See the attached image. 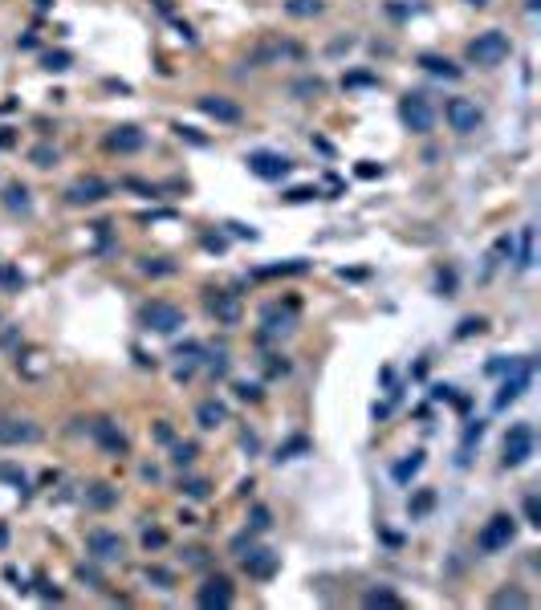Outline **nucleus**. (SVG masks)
I'll list each match as a JSON object with an SVG mask.
<instances>
[{"instance_id":"obj_11","label":"nucleus","mask_w":541,"mask_h":610,"mask_svg":"<svg viewBox=\"0 0 541 610\" xmlns=\"http://www.w3.org/2000/svg\"><path fill=\"white\" fill-rule=\"evenodd\" d=\"M106 196H110V183L94 180V175H90V180H78V183H74V187L66 192L69 204H98V199H106Z\"/></svg>"},{"instance_id":"obj_23","label":"nucleus","mask_w":541,"mask_h":610,"mask_svg":"<svg viewBox=\"0 0 541 610\" xmlns=\"http://www.w3.org/2000/svg\"><path fill=\"white\" fill-rule=\"evenodd\" d=\"M362 602H366V606H391V610L403 606V602H399V598H395L391 590H371L366 598H362Z\"/></svg>"},{"instance_id":"obj_20","label":"nucleus","mask_w":541,"mask_h":610,"mask_svg":"<svg viewBox=\"0 0 541 610\" xmlns=\"http://www.w3.org/2000/svg\"><path fill=\"white\" fill-rule=\"evenodd\" d=\"M419 468H424V456H419V452H411V460L395 464V480L403 484V480H411V476H415V472H419Z\"/></svg>"},{"instance_id":"obj_26","label":"nucleus","mask_w":541,"mask_h":610,"mask_svg":"<svg viewBox=\"0 0 541 610\" xmlns=\"http://www.w3.org/2000/svg\"><path fill=\"white\" fill-rule=\"evenodd\" d=\"M171 460L180 464V468H187V464L196 460V444H175V452H171Z\"/></svg>"},{"instance_id":"obj_19","label":"nucleus","mask_w":541,"mask_h":610,"mask_svg":"<svg viewBox=\"0 0 541 610\" xmlns=\"http://www.w3.org/2000/svg\"><path fill=\"white\" fill-rule=\"evenodd\" d=\"M94 435L102 440V447H106V452H115V456H118V452H127V440H122V435L106 423V419H102V423H94Z\"/></svg>"},{"instance_id":"obj_31","label":"nucleus","mask_w":541,"mask_h":610,"mask_svg":"<svg viewBox=\"0 0 541 610\" xmlns=\"http://www.w3.org/2000/svg\"><path fill=\"white\" fill-rule=\"evenodd\" d=\"M45 66H50V69H69V53H50V57H45Z\"/></svg>"},{"instance_id":"obj_15","label":"nucleus","mask_w":541,"mask_h":610,"mask_svg":"<svg viewBox=\"0 0 541 610\" xmlns=\"http://www.w3.org/2000/svg\"><path fill=\"white\" fill-rule=\"evenodd\" d=\"M208 310H212L220 322H228V326L240 317V305H236V297H232V293H212V297H208Z\"/></svg>"},{"instance_id":"obj_7","label":"nucleus","mask_w":541,"mask_h":610,"mask_svg":"<svg viewBox=\"0 0 541 610\" xmlns=\"http://www.w3.org/2000/svg\"><path fill=\"white\" fill-rule=\"evenodd\" d=\"M533 456V428L529 423H513L505 435V468H521Z\"/></svg>"},{"instance_id":"obj_41","label":"nucleus","mask_w":541,"mask_h":610,"mask_svg":"<svg viewBox=\"0 0 541 610\" xmlns=\"http://www.w3.org/2000/svg\"><path fill=\"white\" fill-rule=\"evenodd\" d=\"M472 4H489V0H472Z\"/></svg>"},{"instance_id":"obj_22","label":"nucleus","mask_w":541,"mask_h":610,"mask_svg":"<svg viewBox=\"0 0 541 610\" xmlns=\"http://www.w3.org/2000/svg\"><path fill=\"white\" fill-rule=\"evenodd\" d=\"M492 606H529V594H521V590H501V594H492Z\"/></svg>"},{"instance_id":"obj_24","label":"nucleus","mask_w":541,"mask_h":610,"mask_svg":"<svg viewBox=\"0 0 541 610\" xmlns=\"http://www.w3.org/2000/svg\"><path fill=\"white\" fill-rule=\"evenodd\" d=\"M521 269H533V228H525L521 232Z\"/></svg>"},{"instance_id":"obj_12","label":"nucleus","mask_w":541,"mask_h":610,"mask_svg":"<svg viewBox=\"0 0 541 610\" xmlns=\"http://www.w3.org/2000/svg\"><path fill=\"white\" fill-rule=\"evenodd\" d=\"M199 110L212 115L216 122H240V106L228 98H220V94H204V98H199Z\"/></svg>"},{"instance_id":"obj_32","label":"nucleus","mask_w":541,"mask_h":610,"mask_svg":"<svg viewBox=\"0 0 541 610\" xmlns=\"http://www.w3.org/2000/svg\"><path fill=\"white\" fill-rule=\"evenodd\" d=\"M163 541H167V537H163V533H159V529H147V533H143V545H147V549H151V545L159 549V545H163Z\"/></svg>"},{"instance_id":"obj_9","label":"nucleus","mask_w":541,"mask_h":610,"mask_svg":"<svg viewBox=\"0 0 541 610\" xmlns=\"http://www.w3.org/2000/svg\"><path fill=\"white\" fill-rule=\"evenodd\" d=\"M86 549L98 561H122V553H127L122 537L110 533V529H90V533H86Z\"/></svg>"},{"instance_id":"obj_4","label":"nucleus","mask_w":541,"mask_h":610,"mask_svg":"<svg viewBox=\"0 0 541 610\" xmlns=\"http://www.w3.org/2000/svg\"><path fill=\"white\" fill-rule=\"evenodd\" d=\"M443 118H448V127H452L456 134H476L480 122H484V115H480V106H476L472 98H448Z\"/></svg>"},{"instance_id":"obj_34","label":"nucleus","mask_w":541,"mask_h":610,"mask_svg":"<svg viewBox=\"0 0 541 610\" xmlns=\"http://www.w3.org/2000/svg\"><path fill=\"white\" fill-rule=\"evenodd\" d=\"M480 334V330H484V322H480V317H468V322H464V326H460V338H464V334Z\"/></svg>"},{"instance_id":"obj_14","label":"nucleus","mask_w":541,"mask_h":610,"mask_svg":"<svg viewBox=\"0 0 541 610\" xmlns=\"http://www.w3.org/2000/svg\"><path fill=\"white\" fill-rule=\"evenodd\" d=\"M245 570L252 577H269L273 570H277V553H269V549H252L245 558Z\"/></svg>"},{"instance_id":"obj_2","label":"nucleus","mask_w":541,"mask_h":610,"mask_svg":"<svg viewBox=\"0 0 541 610\" xmlns=\"http://www.w3.org/2000/svg\"><path fill=\"white\" fill-rule=\"evenodd\" d=\"M513 537H517V521H513L508 512H496V517H489L484 529L476 533V549H480V553H501V549L513 545Z\"/></svg>"},{"instance_id":"obj_5","label":"nucleus","mask_w":541,"mask_h":610,"mask_svg":"<svg viewBox=\"0 0 541 610\" xmlns=\"http://www.w3.org/2000/svg\"><path fill=\"white\" fill-rule=\"evenodd\" d=\"M143 326L155 334H175L183 326V310L171 301H151V305H143Z\"/></svg>"},{"instance_id":"obj_17","label":"nucleus","mask_w":541,"mask_h":610,"mask_svg":"<svg viewBox=\"0 0 541 610\" xmlns=\"http://www.w3.org/2000/svg\"><path fill=\"white\" fill-rule=\"evenodd\" d=\"M196 419H199V428H208V431H212V428H220V423L228 419V411H224V407H220L216 399H208V403H199Z\"/></svg>"},{"instance_id":"obj_21","label":"nucleus","mask_w":541,"mask_h":610,"mask_svg":"<svg viewBox=\"0 0 541 610\" xmlns=\"http://www.w3.org/2000/svg\"><path fill=\"white\" fill-rule=\"evenodd\" d=\"M285 13L289 17H313V13H322V0H289Z\"/></svg>"},{"instance_id":"obj_40","label":"nucleus","mask_w":541,"mask_h":610,"mask_svg":"<svg viewBox=\"0 0 541 610\" xmlns=\"http://www.w3.org/2000/svg\"><path fill=\"white\" fill-rule=\"evenodd\" d=\"M310 196H318V192H310V187H297V192H289V199H310Z\"/></svg>"},{"instance_id":"obj_8","label":"nucleus","mask_w":541,"mask_h":610,"mask_svg":"<svg viewBox=\"0 0 541 610\" xmlns=\"http://www.w3.org/2000/svg\"><path fill=\"white\" fill-rule=\"evenodd\" d=\"M245 163H248V171H252L257 180H285L289 167H293L285 155H277V151H252Z\"/></svg>"},{"instance_id":"obj_13","label":"nucleus","mask_w":541,"mask_h":610,"mask_svg":"<svg viewBox=\"0 0 541 610\" xmlns=\"http://www.w3.org/2000/svg\"><path fill=\"white\" fill-rule=\"evenodd\" d=\"M106 143H110L115 151H139L143 143H147V139H143V131H139V127H115Z\"/></svg>"},{"instance_id":"obj_39","label":"nucleus","mask_w":541,"mask_h":610,"mask_svg":"<svg viewBox=\"0 0 541 610\" xmlns=\"http://www.w3.org/2000/svg\"><path fill=\"white\" fill-rule=\"evenodd\" d=\"M0 281H4V285H21V277H17V273H8V269H0Z\"/></svg>"},{"instance_id":"obj_33","label":"nucleus","mask_w":541,"mask_h":610,"mask_svg":"<svg viewBox=\"0 0 541 610\" xmlns=\"http://www.w3.org/2000/svg\"><path fill=\"white\" fill-rule=\"evenodd\" d=\"M252 529H269V509H252Z\"/></svg>"},{"instance_id":"obj_35","label":"nucleus","mask_w":541,"mask_h":610,"mask_svg":"<svg viewBox=\"0 0 541 610\" xmlns=\"http://www.w3.org/2000/svg\"><path fill=\"white\" fill-rule=\"evenodd\" d=\"M0 476H4V480H17V484H25V476H21L17 468H8V464H0Z\"/></svg>"},{"instance_id":"obj_36","label":"nucleus","mask_w":541,"mask_h":610,"mask_svg":"<svg viewBox=\"0 0 541 610\" xmlns=\"http://www.w3.org/2000/svg\"><path fill=\"white\" fill-rule=\"evenodd\" d=\"M151 582H159V586H171V574H163V570H147Z\"/></svg>"},{"instance_id":"obj_37","label":"nucleus","mask_w":541,"mask_h":610,"mask_svg":"<svg viewBox=\"0 0 541 610\" xmlns=\"http://www.w3.org/2000/svg\"><path fill=\"white\" fill-rule=\"evenodd\" d=\"M236 395H240V399H257L261 391H257V387H248V382H240V387H236Z\"/></svg>"},{"instance_id":"obj_3","label":"nucleus","mask_w":541,"mask_h":610,"mask_svg":"<svg viewBox=\"0 0 541 610\" xmlns=\"http://www.w3.org/2000/svg\"><path fill=\"white\" fill-rule=\"evenodd\" d=\"M399 118H403L415 134H431V127H436V106L427 102V94L411 90V94H403V102H399Z\"/></svg>"},{"instance_id":"obj_1","label":"nucleus","mask_w":541,"mask_h":610,"mask_svg":"<svg viewBox=\"0 0 541 610\" xmlns=\"http://www.w3.org/2000/svg\"><path fill=\"white\" fill-rule=\"evenodd\" d=\"M508 53H513V41H508V33H501V29H484L480 37L468 41V61L480 66V69L501 66Z\"/></svg>"},{"instance_id":"obj_18","label":"nucleus","mask_w":541,"mask_h":610,"mask_svg":"<svg viewBox=\"0 0 541 610\" xmlns=\"http://www.w3.org/2000/svg\"><path fill=\"white\" fill-rule=\"evenodd\" d=\"M419 66L427 74H440V78H460V69L448 61V57H436V53H419Z\"/></svg>"},{"instance_id":"obj_29","label":"nucleus","mask_w":541,"mask_h":610,"mask_svg":"<svg viewBox=\"0 0 541 610\" xmlns=\"http://www.w3.org/2000/svg\"><path fill=\"white\" fill-rule=\"evenodd\" d=\"M90 500H94V505L102 509V505H110V500H115V493H110L106 484H94V493H90Z\"/></svg>"},{"instance_id":"obj_30","label":"nucleus","mask_w":541,"mask_h":610,"mask_svg":"<svg viewBox=\"0 0 541 610\" xmlns=\"http://www.w3.org/2000/svg\"><path fill=\"white\" fill-rule=\"evenodd\" d=\"M525 517H529V525H541V509H537V496H525Z\"/></svg>"},{"instance_id":"obj_10","label":"nucleus","mask_w":541,"mask_h":610,"mask_svg":"<svg viewBox=\"0 0 541 610\" xmlns=\"http://www.w3.org/2000/svg\"><path fill=\"white\" fill-rule=\"evenodd\" d=\"M196 602L204 610H224V606H232V582H228V577H208V582L196 590Z\"/></svg>"},{"instance_id":"obj_25","label":"nucleus","mask_w":541,"mask_h":610,"mask_svg":"<svg viewBox=\"0 0 541 610\" xmlns=\"http://www.w3.org/2000/svg\"><path fill=\"white\" fill-rule=\"evenodd\" d=\"M306 447H310V440H306V435H297V440H289L285 447H277V460H293L297 452H306Z\"/></svg>"},{"instance_id":"obj_6","label":"nucleus","mask_w":541,"mask_h":610,"mask_svg":"<svg viewBox=\"0 0 541 610\" xmlns=\"http://www.w3.org/2000/svg\"><path fill=\"white\" fill-rule=\"evenodd\" d=\"M41 440V428L33 419H21V415H0V444L4 447H21V444H37Z\"/></svg>"},{"instance_id":"obj_38","label":"nucleus","mask_w":541,"mask_h":610,"mask_svg":"<svg viewBox=\"0 0 541 610\" xmlns=\"http://www.w3.org/2000/svg\"><path fill=\"white\" fill-rule=\"evenodd\" d=\"M427 505H431V493H424V496H419V500H415V505H411V512H424Z\"/></svg>"},{"instance_id":"obj_28","label":"nucleus","mask_w":541,"mask_h":610,"mask_svg":"<svg viewBox=\"0 0 541 610\" xmlns=\"http://www.w3.org/2000/svg\"><path fill=\"white\" fill-rule=\"evenodd\" d=\"M183 493L192 496V500H204V496H208V484H204V480H187V484H183Z\"/></svg>"},{"instance_id":"obj_16","label":"nucleus","mask_w":541,"mask_h":610,"mask_svg":"<svg viewBox=\"0 0 541 610\" xmlns=\"http://www.w3.org/2000/svg\"><path fill=\"white\" fill-rule=\"evenodd\" d=\"M529 387V366H521L513 379H505V387H501V395H496V407H508L513 399H521V391Z\"/></svg>"},{"instance_id":"obj_27","label":"nucleus","mask_w":541,"mask_h":610,"mask_svg":"<svg viewBox=\"0 0 541 610\" xmlns=\"http://www.w3.org/2000/svg\"><path fill=\"white\" fill-rule=\"evenodd\" d=\"M8 208H21V212H29V192L13 183V187H8Z\"/></svg>"}]
</instances>
